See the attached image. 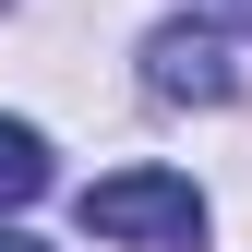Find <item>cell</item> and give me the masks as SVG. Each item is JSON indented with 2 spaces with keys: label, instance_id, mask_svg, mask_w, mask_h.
I'll return each instance as SVG.
<instances>
[{
  "label": "cell",
  "instance_id": "obj_3",
  "mask_svg": "<svg viewBox=\"0 0 252 252\" xmlns=\"http://www.w3.org/2000/svg\"><path fill=\"white\" fill-rule=\"evenodd\" d=\"M48 180H60L48 168V132H36V120H0V216H24Z\"/></svg>",
  "mask_w": 252,
  "mask_h": 252
},
{
  "label": "cell",
  "instance_id": "obj_4",
  "mask_svg": "<svg viewBox=\"0 0 252 252\" xmlns=\"http://www.w3.org/2000/svg\"><path fill=\"white\" fill-rule=\"evenodd\" d=\"M204 12H216V24H252V0H204Z\"/></svg>",
  "mask_w": 252,
  "mask_h": 252
},
{
  "label": "cell",
  "instance_id": "obj_2",
  "mask_svg": "<svg viewBox=\"0 0 252 252\" xmlns=\"http://www.w3.org/2000/svg\"><path fill=\"white\" fill-rule=\"evenodd\" d=\"M144 96L228 108L240 96V36H228V24H156V36H144Z\"/></svg>",
  "mask_w": 252,
  "mask_h": 252
},
{
  "label": "cell",
  "instance_id": "obj_5",
  "mask_svg": "<svg viewBox=\"0 0 252 252\" xmlns=\"http://www.w3.org/2000/svg\"><path fill=\"white\" fill-rule=\"evenodd\" d=\"M0 252H48V240H24V228H0Z\"/></svg>",
  "mask_w": 252,
  "mask_h": 252
},
{
  "label": "cell",
  "instance_id": "obj_1",
  "mask_svg": "<svg viewBox=\"0 0 252 252\" xmlns=\"http://www.w3.org/2000/svg\"><path fill=\"white\" fill-rule=\"evenodd\" d=\"M84 228L120 252H204V192L180 168H108L84 180Z\"/></svg>",
  "mask_w": 252,
  "mask_h": 252
}]
</instances>
